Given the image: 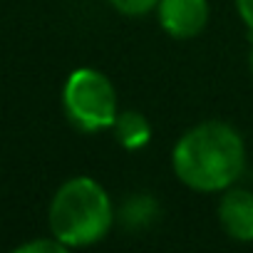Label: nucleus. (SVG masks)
<instances>
[{
    "label": "nucleus",
    "instance_id": "obj_1",
    "mask_svg": "<svg viewBox=\"0 0 253 253\" xmlns=\"http://www.w3.org/2000/svg\"><path fill=\"white\" fill-rule=\"evenodd\" d=\"M171 171L196 194H221L241 181L248 152L241 132L223 119H204L174 142Z\"/></svg>",
    "mask_w": 253,
    "mask_h": 253
},
{
    "label": "nucleus",
    "instance_id": "obj_2",
    "mask_svg": "<svg viewBox=\"0 0 253 253\" xmlns=\"http://www.w3.org/2000/svg\"><path fill=\"white\" fill-rule=\"evenodd\" d=\"M117 223V206L109 191L87 174L70 176L57 186L47 206V228L67 248L102 243Z\"/></svg>",
    "mask_w": 253,
    "mask_h": 253
},
{
    "label": "nucleus",
    "instance_id": "obj_3",
    "mask_svg": "<svg viewBox=\"0 0 253 253\" xmlns=\"http://www.w3.org/2000/svg\"><path fill=\"white\" fill-rule=\"evenodd\" d=\"M62 112L77 132L112 129L119 114L114 82L97 67H75L62 84Z\"/></svg>",
    "mask_w": 253,
    "mask_h": 253
},
{
    "label": "nucleus",
    "instance_id": "obj_4",
    "mask_svg": "<svg viewBox=\"0 0 253 253\" xmlns=\"http://www.w3.org/2000/svg\"><path fill=\"white\" fill-rule=\"evenodd\" d=\"M154 15L162 33L171 40H194L206 30L211 5L209 0H159Z\"/></svg>",
    "mask_w": 253,
    "mask_h": 253
},
{
    "label": "nucleus",
    "instance_id": "obj_5",
    "mask_svg": "<svg viewBox=\"0 0 253 253\" xmlns=\"http://www.w3.org/2000/svg\"><path fill=\"white\" fill-rule=\"evenodd\" d=\"M216 221L221 231L236 243H253V191L231 186L218 194Z\"/></svg>",
    "mask_w": 253,
    "mask_h": 253
},
{
    "label": "nucleus",
    "instance_id": "obj_6",
    "mask_svg": "<svg viewBox=\"0 0 253 253\" xmlns=\"http://www.w3.org/2000/svg\"><path fill=\"white\" fill-rule=\"evenodd\" d=\"M112 134L114 142L124 149V152H142L149 147L152 142V122L147 119V114L137 112V109H119L117 122L112 124Z\"/></svg>",
    "mask_w": 253,
    "mask_h": 253
},
{
    "label": "nucleus",
    "instance_id": "obj_7",
    "mask_svg": "<svg viewBox=\"0 0 253 253\" xmlns=\"http://www.w3.org/2000/svg\"><path fill=\"white\" fill-rule=\"evenodd\" d=\"M159 213H162L159 201L152 194L139 191V194L126 196L117 206V223L122 228H126V231H144L152 223H157Z\"/></svg>",
    "mask_w": 253,
    "mask_h": 253
},
{
    "label": "nucleus",
    "instance_id": "obj_8",
    "mask_svg": "<svg viewBox=\"0 0 253 253\" xmlns=\"http://www.w3.org/2000/svg\"><path fill=\"white\" fill-rule=\"evenodd\" d=\"M109 8L124 18H147L154 15L159 0H107Z\"/></svg>",
    "mask_w": 253,
    "mask_h": 253
},
{
    "label": "nucleus",
    "instance_id": "obj_9",
    "mask_svg": "<svg viewBox=\"0 0 253 253\" xmlns=\"http://www.w3.org/2000/svg\"><path fill=\"white\" fill-rule=\"evenodd\" d=\"M65 251H70V248L65 243H60L52 233L47 238H33V241L15 246V253H65Z\"/></svg>",
    "mask_w": 253,
    "mask_h": 253
},
{
    "label": "nucleus",
    "instance_id": "obj_10",
    "mask_svg": "<svg viewBox=\"0 0 253 253\" xmlns=\"http://www.w3.org/2000/svg\"><path fill=\"white\" fill-rule=\"evenodd\" d=\"M233 8H236V15L243 23V28L253 35V0H233Z\"/></svg>",
    "mask_w": 253,
    "mask_h": 253
},
{
    "label": "nucleus",
    "instance_id": "obj_11",
    "mask_svg": "<svg viewBox=\"0 0 253 253\" xmlns=\"http://www.w3.org/2000/svg\"><path fill=\"white\" fill-rule=\"evenodd\" d=\"M248 70H251V75H253V45H251V52H248Z\"/></svg>",
    "mask_w": 253,
    "mask_h": 253
}]
</instances>
